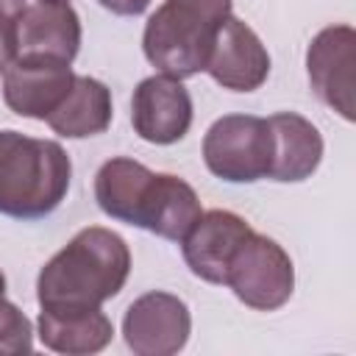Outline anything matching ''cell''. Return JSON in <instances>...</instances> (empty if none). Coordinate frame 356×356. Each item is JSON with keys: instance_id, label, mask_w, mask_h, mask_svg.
<instances>
[{"instance_id": "6da1fadb", "label": "cell", "mask_w": 356, "mask_h": 356, "mask_svg": "<svg viewBox=\"0 0 356 356\" xmlns=\"http://www.w3.org/2000/svg\"><path fill=\"white\" fill-rule=\"evenodd\" d=\"M95 200L106 217L170 242H181L203 214L195 189L184 178L153 172L125 156L108 159L97 170Z\"/></svg>"}, {"instance_id": "7a4b0ae2", "label": "cell", "mask_w": 356, "mask_h": 356, "mask_svg": "<svg viewBox=\"0 0 356 356\" xmlns=\"http://www.w3.org/2000/svg\"><path fill=\"white\" fill-rule=\"evenodd\" d=\"M131 273V253L120 234L89 225L61 248L36 278L42 309H100Z\"/></svg>"}, {"instance_id": "3957f363", "label": "cell", "mask_w": 356, "mask_h": 356, "mask_svg": "<svg viewBox=\"0 0 356 356\" xmlns=\"http://www.w3.org/2000/svg\"><path fill=\"white\" fill-rule=\"evenodd\" d=\"M72 161L53 139L0 131V214L42 220L67 197Z\"/></svg>"}, {"instance_id": "277c9868", "label": "cell", "mask_w": 356, "mask_h": 356, "mask_svg": "<svg viewBox=\"0 0 356 356\" xmlns=\"http://www.w3.org/2000/svg\"><path fill=\"white\" fill-rule=\"evenodd\" d=\"M228 17L231 0H164L145 25L147 61L178 81L197 75Z\"/></svg>"}, {"instance_id": "5b68a950", "label": "cell", "mask_w": 356, "mask_h": 356, "mask_svg": "<svg viewBox=\"0 0 356 356\" xmlns=\"http://www.w3.org/2000/svg\"><path fill=\"white\" fill-rule=\"evenodd\" d=\"M222 286L256 312H275L292 298L295 267L289 253L275 239L253 231L234 250Z\"/></svg>"}, {"instance_id": "8992f818", "label": "cell", "mask_w": 356, "mask_h": 356, "mask_svg": "<svg viewBox=\"0 0 356 356\" xmlns=\"http://www.w3.org/2000/svg\"><path fill=\"white\" fill-rule=\"evenodd\" d=\"M273 139L267 120L253 114H225L203 136V161L211 175L231 184L267 178Z\"/></svg>"}, {"instance_id": "52a82bcc", "label": "cell", "mask_w": 356, "mask_h": 356, "mask_svg": "<svg viewBox=\"0 0 356 356\" xmlns=\"http://www.w3.org/2000/svg\"><path fill=\"white\" fill-rule=\"evenodd\" d=\"M306 70H309L312 92L350 122L353 92H356V33L353 28L350 25L323 28L306 50Z\"/></svg>"}, {"instance_id": "ba28073f", "label": "cell", "mask_w": 356, "mask_h": 356, "mask_svg": "<svg viewBox=\"0 0 356 356\" xmlns=\"http://www.w3.org/2000/svg\"><path fill=\"white\" fill-rule=\"evenodd\" d=\"M192 331L186 303L170 292H147L136 298L122 317L125 345L136 356H172Z\"/></svg>"}, {"instance_id": "9c48e42d", "label": "cell", "mask_w": 356, "mask_h": 356, "mask_svg": "<svg viewBox=\"0 0 356 356\" xmlns=\"http://www.w3.org/2000/svg\"><path fill=\"white\" fill-rule=\"evenodd\" d=\"M75 72L67 61L42 56H17L3 72L6 106L31 120H47L72 89Z\"/></svg>"}, {"instance_id": "30bf717a", "label": "cell", "mask_w": 356, "mask_h": 356, "mask_svg": "<svg viewBox=\"0 0 356 356\" xmlns=\"http://www.w3.org/2000/svg\"><path fill=\"white\" fill-rule=\"evenodd\" d=\"M131 125L153 145H172L184 139L192 125L189 89L170 75H150L139 81L131 97Z\"/></svg>"}, {"instance_id": "8fae6325", "label": "cell", "mask_w": 356, "mask_h": 356, "mask_svg": "<svg viewBox=\"0 0 356 356\" xmlns=\"http://www.w3.org/2000/svg\"><path fill=\"white\" fill-rule=\"evenodd\" d=\"M17 56H42L72 64L81 47V19L64 0H36L14 17Z\"/></svg>"}, {"instance_id": "7c38bea8", "label": "cell", "mask_w": 356, "mask_h": 356, "mask_svg": "<svg viewBox=\"0 0 356 356\" xmlns=\"http://www.w3.org/2000/svg\"><path fill=\"white\" fill-rule=\"evenodd\" d=\"M206 72L231 92H253L270 75V56L261 39L236 17H228L220 28L206 61Z\"/></svg>"}, {"instance_id": "4fadbf2b", "label": "cell", "mask_w": 356, "mask_h": 356, "mask_svg": "<svg viewBox=\"0 0 356 356\" xmlns=\"http://www.w3.org/2000/svg\"><path fill=\"white\" fill-rule=\"evenodd\" d=\"M253 234V228L234 211L214 209L197 217V222L189 228V234L181 239L184 261L186 267L209 281V284H225L228 261L234 250Z\"/></svg>"}, {"instance_id": "5bb4252c", "label": "cell", "mask_w": 356, "mask_h": 356, "mask_svg": "<svg viewBox=\"0 0 356 356\" xmlns=\"http://www.w3.org/2000/svg\"><path fill=\"white\" fill-rule=\"evenodd\" d=\"M270 139H273V156L267 178L292 184L306 181L323 159V136L320 131L295 111H281L267 120Z\"/></svg>"}, {"instance_id": "9a60e30c", "label": "cell", "mask_w": 356, "mask_h": 356, "mask_svg": "<svg viewBox=\"0 0 356 356\" xmlns=\"http://www.w3.org/2000/svg\"><path fill=\"white\" fill-rule=\"evenodd\" d=\"M114 337L111 320L100 309H42L39 339L44 348L67 356L103 350Z\"/></svg>"}, {"instance_id": "2e32d148", "label": "cell", "mask_w": 356, "mask_h": 356, "mask_svg": "<svg viewBox=\"0 0 356 356\" xmlns=\"http://www.w3.org/2000/svg\"><path fill=\"white\" fill-rule=\"evenodd\" d=\"M58 136L86 139L97 136L111 125V92L106 83L89 75H75L72 89L58 108L44 120Z\"/></svg>"}, {"instance_id": "e0dca14e", "label": "cell", "mask_w": 356, "mask_h": 356, "mask_svg": "<svg viewBox=\"0 0 356 356\" xmlns=\"http://www.w3.org/2000/svg\"><path fill=\"white\" fill-rule=\"evenodd\" d=\"M33 328L31 320L8 300L0 298V353H31Z\"/></svg>"}, {"instance_id": "ac0fdd59", "label": "cell", "mask_w": 356, "mask_h": 356, "mask_svg": "<svg viewBox=\"0 0 356 356\" xmlns=\"http://www.w3.org/2000/svg\"><path fill=\"white\" fill-rule=\"evenodd\" d=\"M17 58V36H14V17L0 14V72Z\"/></svg>"}, {"instance_id": "d6986e66", "label": "cell", "mask_w": 356, "mask_h": 356, "mask_svg": "<svg viewBox=\"0 0 356 356\" xmlns=\"http://www.w3.org/2000/svg\"><path fill=\"white\" fill-rule=\"evenodd\" d=\"M97 3L120 17H136L150 6V0H97Z\"/></svg>"}, {"instance_id": "ffe728a7", "label": "cell", "mask_w": 356, "mask_h": 356, "mask_svg": "<svg viewBox=\"0 0 356 356\" xmlns=\"http://www.w3.org/2000/svg\"><path fill=\"white\" fill-rule=\"evenodd\" d=\"M22 6H25V0H0V14L17 17V14L22 11Z\"/></svg>"}, {"instance_id": "44dd1931", "label": "cell", "mask_w": 356, "mask_h": 356, "mask_svg": "<svg viewBox=\"0 0 356 356\" xmlns=\"http://www.w3.org/2000/svg\"><path fill=\"white\" fill-rule=\"evenodd\" d=\"M3 292H6V275L0 273V298H3Z\"/></svg>"}, {"instance_id": "7402d4cb", "label": "cell", "mask_w": 356, "mask_h": 356, "mask_svg": "<svg viewBox=\"0 0 356 356\" xmlns=\"http://www.w3.org/2000/svg\"><path fill=\"white\" fill-rule=\"evenodd\" d=\"M64 3H70V0H64Z\"/></svg>"}]
</instances>
